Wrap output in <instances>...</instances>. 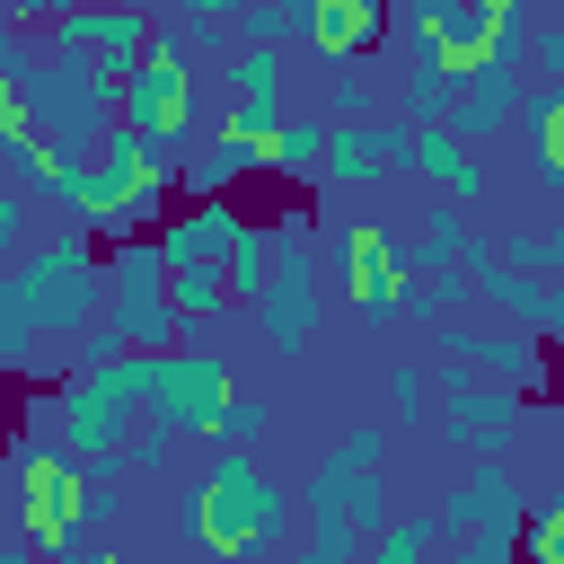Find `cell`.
Segmentation results:
<instances>
[{"instance_id": "23", "label": "cell", "mask_w": 564, "mask_h": 564, "mask_svg": "<svg viewBox=\"0 0 564 564\" xmlns=\"http://www.w3.org/2000/svg\"><path fill=\"white\" fill-rule=\"evenodd\" d=\"M247 176H264V150L238 141V132H212V150H194L176 167V194H238Z\"/></svg>"}, {"instance_id": "1", "label": "cell", "mask_w": 564, "mask_h": 564, "mask_svg": "<svg viewBox=\"0 0 564 564\" xmlns=\"http://www.w3.org/2000/svg\"><path fill=\"white\" fill-rule=\"evenodd\" d=\"M282 529H291V494L264 476L256 449H212L176 485V538L203 546L212 564H256L264 546H282Z\"/></svg>"}, {"instance_id": "33", "label": "cell", "mask_w": 564, "mask_h": 564, "mask_svg": "<svg viewBox=\"0 0 564 564\" xmlns=\"http://www.w3.org/2000/svg\"><path fill=\"white\" fill-rule=\"evenodd\" d=\"M449 79L458 70H441V62H405V88H397L405 97V123H441L449 115Z\"/></svg>"}, {"instance_id": "42", "label": "cell", "mask_w": 564, "mask_h": 564, "mask_svg": "<svg viewBox=\"0 0 564 564\" xmlns=\"http://www.w3.org/2000/svg\"><path fill=\"white\" fill-rule=\"evenodd\" d=\"M388 405H397V414H414V405H423V370H414V361H397V370H388Z\"/></svg>"}, {"instance_id": "9", "label": "cell", "mask_w": 564, "mask_h": 564, "mask_svg": "<svg viewBox=\"0 0 564 564\" xmlns=\"http://www.w3.org/2000/svg\"><path fill=\"white\" fill-rule=\"evenodd\" d=\"M326 282H344V308L361 326H397L405 317V238H388L379 220H344L326 238Z\"/></svg>"}, {"instance_id": "37", "label": "cell", "mask_w": 564, "mask_h": 564, "mask_svg": "<svg viewBox=\"0 0 564 564\" xmlns=\"http://www.w3.org/2000/svg\"><path fill=\"white\" fill-rule=\"evenodd\" d=\"M220 441H229V449H256V441H264V397H256V388H229V405H220Z\"/></svg>"}, {"instance_id": "4", "label": "cell", "mask_w": 564, "mask_h": 564, "mask_svg": "<svg viewBox=\"0 0 564 564\" xmlns=\"http://www.w3.org/2000/svg\"><path fill=\"white\" fill-rule=\"evenodd\" d=\"M115 88H123V70H106V62H88V53H53V44H35V62L9 79V97L53 132V150H62V159H88V150H97V132H106V123H123Z\"/></svg>"}, {"instance_id": "19", "label": "cell", "mask_w": 564, "mask_h": 564, "mask_svg": "<svg viewBox=\"0 0 564 564\" xmlns=\"http://www.w3.org/2000/svg\"><path fill=\"white\" fill-rule=\"evenodd\" d=\"M150 238H159L167 264H220V247L238 238V203L229 194H176Z\"/></svg>"}, {"instance_id": "27", "label": "cell", "mask_w": 564, "mask_h": 564, "mask_svg": "<svg viewBox=\"0 0 564 564\" xmlns=\"http://www.w3.org/2000/svg\"><path fill=\"white\" fill-rule=\"evenodd\" d=\"M167 300H176L185 335H203V326H229V317H238V300L220 291V264H167Z\"/></svg>"}, {"instance_id": "31", "label": "cell", "mask_w": 564, "mask_h": 564, "mask_svg": "<svg viewBox=\"0 0 564 564\" xmlns=\"http://www.w3.org/2000/svg\"><path fill=\"white\" fill-rule=\"evenodd\" d=\"M229 97H282V53L273 44H229V62L212 70Z\"/></svg>"}, {"instance_id": "36", "label": "cell", "mask_w": 564, "mask_h": 564, "mask_svg": "<svg viewBox=\"0 0 564 564\" xmlns=\"http://www.w3.org/2000/svg\"><path fill=\"white\" fill-rule=\"evenodd\" d=\"M123 467H132V476H167V467H176V432H167V423H132Z\"/></svg>"}, {"instance_id": "40", "label": "cell", "mask_w": 564, "mask_h": 564, "mask_svg": "<svg viewBox=\"0 0 564 564\" xmlns=\"http://www.w3.org/2000/svg\"><path fill=\"white\" fill-rule=\"evenodd\" d=\"M335 458H344V467H379V458H388V432H370V423H361V432H344V441H335Z\"/></svg>"}, {"instance_id": "14", "label": "cell", "mask_w": 564, "mask_h": 564, "mask_svg": "<svg viewBox=\"0 0 564 564\" xmlns=\"http://www.w3.org/2000/svg\"><path fill=\"white\" fill-rule=\"evenodd\" d=\"M0 176H9L26 203H53V212H70V194H79V159H62L53 132H44L18 97H0Z\"/></svg>"}, {"instance_id": "3", "label": "cell", "mask_w": 564, "mask_h": 564, "mask_svg": "<svg viewBox=\"0 0 564 564\" xmlns=\"http://www.w3.org/2000/svg\"><path fill=\"white\" fill-rule=\"evenodd\" d=\"M0 291L18 300V317H26L44 344H70V335H88V326L106 317V247H97L79 220H62V229H44V238H26V247L9 256Z\"/></svg>"}, {"instance_id": "47", "label": "cell", "mask_w": 564, "mask_h": 564, "mask_svg": "<svg viewBox=\"0 0 564 564\" xmlns=\"http://www.w3.org/2000/svg\"><path fill=\"white\" fill-rule=\"evenodd\" d=\"M88 564H141V555H123V546H97V555H88Z\"/></svg>"}, {"instance_id": "50", "label": "cell", "mask_w": 564, "mask_h": 564, "mask_svg": "<svg viewBox=\"0 0 564 564\" xmlns=\"http://www.w3.org/2000/svg\"><path fill=\"white\" fill-rule=\"evenodd\" d=\"M0 423H9V405H0Z\"/></svg>"}, {"instance_id": "41", "label": "cell", "mask_w": 564, "mask_h": 564, "mask_svg": "<svg viewBox=\"0 0 564 564\" xmlns=\"http://www.w3.org/2000/svg\"><path fill=\"white\" fill-rule=\"evenodd\" d=\"M529 70H546V79H564V18L529 35Z\"/></svg>"}, {"instance_id": "7", "label": "cell", "mask_w": 564, "mask_h": 564, "mask_svg": "<svg viewBox=\"0 0 564 564\" xmlns=\"http://www.w3.org/2000/svg\"><path fill=\"white\" fill-rule=\"evenodd\" d=\"M229 388H238V370H229V352H212V344L141 352V405H150V423H167L176 441H220Z\"/></svg>"}, {"instance_id": "20", "label": "cell", "mask_w": 564, "mask_h": 564, "mask_svg": "<svg viewBox=\"0 0 564 564\" xmlns=\"http://www.w3.org/2000/svg\"><path fill=\"white\" fill-rule=\"evenodd\" d=\"M300 44H308L317 62H361V53L388 44V0H308Z\"/></svg>"}, {"instance_id": "32", "label": "cell", "mask_w": 564, "mask_h": 564, "mask_svg": "<svg viewBox=\"0 0 564 564\" xmlns=\"http://www.w3.org/2000/svg\"><path fill=\"white\" fill-rule=\"evenodd\" d=\"M511 273H538V282H564V220H546V229H511L502 247H494Z\"/></svg>"}, {"instance_id": "21", "label": "cell", "mask_w": 564, "mask_h": 564, "mask_svg": "<svg viewBox=\"0 0 564 564\" xmlns=\"http://www.w3.org/2000/svg\"><path fill=\"white\" fill-rule=\"evenodd\" d=\"M414 176H432V185H441V203H458V212H467V203H485V185H494V176H485V159H476V141H458L449 123H414Z\"/></svg>"}, {"instance_id": "29", "label": "cell", "mask_w": 564, "mask_h": 564, "mask_svg": "<svg viewBox=\"0 0 564 564\" xmlns=\"http://www.w3.org/2000/svg\"><path fill=\"white\" fill-rule=\"evenodd\" d=\"M35 370H62V352L18 317V300L0 291V379H35Z\"/></svg>"}, {"instance_id": "46", "label": "cell", "mask_w": 564, "mask_h": 564, "mask_svg": "<svg viewBox=\"0 0 564 564\" xmlns=\"http://www.w3.org/2000/svg\"><path fill=\"white\" fill-rule=\"evenodd\" d=\"M0 564H44V546H0Z\"/></svg>"}, {"instance_id": "39", "label": "cell", "mask_w": 564, "mask_h": 564, "mask_svg": "<svg viewBox=\"0 0 564 564\" xmlns=\"http://www.w3.org/2000/svg\"><path fill=\"white\" fill-rule=\"evenodd\" d=\"M441 564H520V538H458L441 546Z\"/></svg>"}, {"instance_id": "5", "label": "cell", "mask_w": 564, "mask_h": 564, "mask_svg": "<svg viewBox=\"0 0 564 564\" xmlns=\"http://www.w3.org/2000/svg\"><path fill=\"white\" fill-rule=\"evenodd\" d=\"M106 326H115L123 352H167V344H185V317H176V300H167V256H159L150 229H141V238H106Z\"/></svg>"}, {"instance_id": "25", "label": "cell", "mask_w": 564, "mask_h": 564, "mask_svg": "<svg viewBox=\"0 0 564 564\" xmlns=\"http://www.w3.org/2000/svg\"><path fill=\"white\" fill-rule=\"evenodd\" d=\"M326 167V115H282L273 141H264V176L273 185H308Z\"/></svg>"}, {"instance_id": "17", "label": "cell", "mask_w": 564, "mask_h": 564, "mask_svg": "<svg viewBox=\"0 0 564 564\" xmlns=\"http://www.w3.org/2000/svg\"><path fill=\"white\" fill-rule=\"evenodd\" d=\"M520 520H529V494H520L511 458H476L441 494V529H458V538H520Z\"/></svg>"}, {"instance_id": "11", "label": "cell", "mask_w": 564, "mask_h": 564, "mask_svg": "<svg viewBox=\"0 0 564 564\" xmlns=\"http://www.w3.org/2000/svg\"><path fill=\"white\" fill-rule=\"evenodd\" d=\"M432 397H441V432H449L467 458H502V449H511V432H520V397H511V388L476 379L467 361H441V370H432Z\"/></svg>"}, {"instance_id": "30", "label": "cell", "mask_w": 564, "mask_h": 564, "mask_svg": "<svg viewBox=\"0 0 564 564\" xmlns=\"http://www.w3.org/2000/svg\"><path fill=\"white\" fill-rule=\"evenodd\" d=\"M467 264H441V273H405V317H432V326H449L458 308H467Z\"/></svg>"}, {"instance_id": "45", "label": "cell", "mask_w": 564, "mask_h": 564, "mask_svg": "<svg viewBox=\"0 0 564 564\" xmlns=\"http://www.w3.org/2000/svg\"><path fill=\"white\" fill-rule=\"evenodd\" d=\"M176 9H185L194 26H229V18H238V0H176Z\"/></svg>"}, {"instance_id": "13", "label": "cell", "mask_w": 564, "mask_h": 564, "mask_svg": "<svg viewBox=\"0 0 564 564\" xmlns=\"http://www.w3.org/2000/svg\"><path fill=\"white\" fill-rule=\"evenodd\" d=\"M300 494H308V538H344V546H361V538L388 520V485H379V467H344L335 449L317 458V476H308Z\"/></svg>"}, {"instance_id": "48", "label": "cell", "mask_w": 564, "mask_h": 564, "mask_svg": "<svg viewBox=\"0 0 564 564\" xmlns=\"http://www.w3.org/2000/svg\"><path fill=\"white\" fill-rule=\"evenodd\" d=\"M62 9H70V0H44V18H62Z\"/></svg>"}, {"instance_id": "34", "label": "cell", "mask_w": 564, "mask_h": 564, "mask_svg": "<svg viewBox=\"0 0 564 564\" xmlns=\"http://www.w3.org/2000/svg\"><path fill=\"white\" fill-rule=\"evenodd\" d=\"M520 564H564V494L520 520Z\"/></svg>"}, {"instance_id": "2", "label": "cell", "mask_w": 564, "mask_h": 564, "mask_svg": "<svg viewBox=\"0 0 564 564\" xmlns=\"http://www.w3.org/2000/svg\"><path fill=\"white\" fill-rule=\"evenodd\" d=\"M176 167H185V150H176V141L132 132V123H106V132H97V150L79 159L70 220H79L88 238H141V229H159V220H167V203H176Z\"/></svg>"}, {"instance_id": "38", "label": "cell", "mask_w": 564, "mask_h": 564, "mask_svg": "<svg viewBox=\"0 0 564 564\" xmlns=\"http://www.w3.org/2000/svg\"><path fill=\"white\" fill-rule=\"evenodd\" d=\"M26 212H35V203H26V194H18L9 176H0V264H9L18 247H26Z\"/></svg>"}, {"instance_id": "24", "label": "cell", "mask_w": 564, "mask_h": 564, "mask_svg": "<svg viewBox=\"0 0 564 564\" xmlns=\"http://www.w3.org/2000/svg\"><path fill=\"white\" fill-rule=\"evenodd\" d=\"M441 511H388L370 538H361V564H441Z\"/></svg>"}, {"instance_id": "8", "label": "cell", "mask_w": 564, "mask_h": 564, "mask_svg": "<svg viewBox=\"0 0 564 564\" xmlns=\"http://www.w3.org/2000/svg\"><path fill=\"white\" fill-rule=\"evenodd\" d=\"M9 485H18L26 546H44V564H70V520H79L88 467H79L62 441H35V432H18V441H9Z\"/></svg>"}, {"instance_id": "28", "label": "cell", "mask_w": 564, "mask_h": 564, "mask_svg": "<svg viewBox=\"0 0 564 564\" xmlns=\"http://www.w3.org/2000/svg\"><path fill=\"white\" fill-rule=\"evenodd\" d=\"M300 26H308V0H238V18H229V35L238 44H300Z\"/></svg>"}, {"instance_id": "35", "label": "cell", "mask_w": 564, "mask_h": 564, "mask_svg": "<svg viewBox=\"0 0 564 564\" xmlns=\"http://www.w3.org/2000/svg\"><path fill=\"white\" fill-rule=\"evenodd\" d=\"M282 115H291L282 97H229V106H220V132H238V141H256V150H264Z\"/></svg>"}, {"instance_id": "12", "label": "cell", "mask_w": 564, "mask_h": 564, "mask_svg": "<svg viewBox=\"0 0 564 564\" xmlns=\"http://www.w3.org/2000/svg\"><path fill=\"white\" fill-rule=\"evenodd\" d=\"M317 176L344 185V194H370L388 176H414V123H370V115L326 123V167Z\"/></svg>"}, {"instance_id": "18", "label": "cell", "mask_w": 564, "mask_h": 564, "mask_svg": "<svg viewBox=\"0 0 564 564\" xmlns=\"http://www.w3.org/2000/svg\"><path fill=\"white\" fill-rule=\"evenodd\" d=\"M520 97H529V62H476V70H458L449 79V132L458 141H494L511 115H520Z\"/></svg>"}, {"instance_id": "26", "label": "cell", "mask_w": 564, "mask_h": 564, "mask_svg": "<svg viewBox=\"0 0 564 564\" xmlns=\"http://www.w3.org/2000/svg\"><path fill=\"white\" fill-rule=\"evenodd\" d=\"M264 282H273V220H238V238L220 247V291L238 308H256Z\"/></svg>"}, {"instance_id": "44", "label": "cell", "mask_w": 564, "mask_h": 564, "mask_svg": "<svg viewBox=\"0 0 564 564\" xmlns=\"http://www.w3.org/2000/svg\"><path fill=\"white\" fill-rule=\"evenodd\" d=\"M300 564H361V546H344V538H308Z\"/></svg>"}, {"instance_id": "22", "label": "cell", "mask_w": 564, "mask_h": 564, "mask_svg": "<svg viewBox=\"0 0 564 564\" xmlns=\"http://www.w3.org/2000/svg\"><path fill=\"white\" fill-rule=\"evenodd\" d=\"M511 123H520V141H529V167H538V185H555V194H564V79L529 88Z\"/></svg>"}, {"instance_id": "10", "label": "cell", "mask_w": 564, "mask_h": 564, "mask_svg": "<svg viewBox=\"0 0 564 564\" xmlns=\"http://www.w3.org/2000/svg\"><path fill=\"white\" fill-rule=\"evenodd\" d=\"M115 106H123V123H132V132H159V141H176V132L194 123V53H185L176 35H159V26H150V44L123 62V88H115Z\"/></svg>"}, {"instance_id": "16", "label": "cell", "mask_w": 564, "mask_h": 564, "mask_svg": "<svg viewBox=\"0 0 564 564\" xmlns=\"http://www.w3.org/2000/svg\"><path fill=\"white\" fill-rule=\"evenodd\" d=\"M44 44H53V53H88V62L123 70V62L150 44V18H141V0H70L62 18H44Z\"/></svg>"}, {"instance_id": "6", "label": "cell", "mask_w": 564, "mask_h": 564, "mask_svg": "<svg viewBox=\"0 0 564 564\" xmlns=\"http://www.w3.org/2000/svg\"><path fill=\"white\" fill-rule=\"evenodd\" d=\"M256 335L273 352H308L326 326V247L308 238V220H273V282L256 291Z\"/></svg>"}, {"instance_id": "49", "label": "cell", "mask_w": 564, "mask_h": 564, "mask_svg": "<svg viewBox=\"0 0 564 564\" xmlns=\"http://www.w3.org/2000/svg\"><path fill=\"white\" fill-rule=\"evenodd\" d=\"M0 97H9V70H0Z\"/></svg>"}, {"instance_id": "15", "label": "cell", "mask_w": 564, "mask_h": 564, "mask_svg": "<svg viewBox=\"0 0 564 564\" xmlns=\"http://www.w3.org/2000/svg\"><path fill=\"white\" fill-rule=\"evenodd\" d=\"M449 361H467L476 379H494V388H511V397H538V388L555 379L546 335H529V326H458V317H449Z\"/></svg>"}, {"instance_id": "43", "label": "cell", "mask_w": 564, "mask_h": 564, "mask_svg": "<svg viewBox=\"0 0 564 564\" xmlns=\"http://www.w3.org/2000/svg\"><path fill=\"white\" fill-rule=\"evenodd\" d=\"M538 335L564 344V282H538Z\"/></svg>"}]
</instances>
